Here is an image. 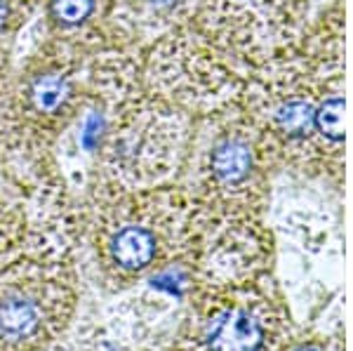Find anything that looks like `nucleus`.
Here are the masks:
<instances>
[{"label": "nucleus", "mask_w": 353, "mask_h": 351, "mask_svg": "<svg viewBox=\"0 0 353 351\" xmlns=\"http://www.w3.org/2000/svg\"><path fill=\"white\" fill-rule=\"evenodd\" d=\"M205 208L181 184L116 189L92 182L76 205V241L106 292L191 271L201 248Z\"/></svg>", "instance_id": "f257e3e1"}, {"label": "nucleus", "mask_w": 353, "mask_h": 351, "mask_svg": "<svg viewBox=\"0 0 353 351\" xmlns=\"http://www.w3.org/2000/svg\"><path fill=\"white\" fill-rule=\"evenodd\" d=\"M76 250V203L43 141L0 134V271Z\"/></svg>", "instance_id": "f03ea898"}, {"label": "nucleus", "mask_w": 353, "mask_h": 351, "mask_svg": "<svg viewBox=\"0 0 353 351\" xmlns=\"http://www.w3.org/2000/svg\"><path fill=\"white\" fill-rule=\"evenodd\" d=\"M276 166L269 141L238 101L193 123L176 184L210 212L264 217Z\"/></svg>", "instance_id": "7ed1b4c3"}, {"label": "nucleus", "mask_w": 353, "mask_h": 351, "mask_svg": "<svg viewBox=\"0 0 353 351\" xmlns=\"http://www.w3.org/2000/svg\"><path fill=\"white\" fill-rule=\"evenodd\" d=\"M299 325L273 274L236 285H196L163 351H283Z\"/></svg>", "instance_id": "20e7f679"}, {"label": "nucleus", "mask_w": 353, "mask_h": 351, "mask_svg": "<svg viewBox=\"0 0 353 351\" xmlns=\"http://www.w3.org/2000/svg\"><path fill=\"white\" fill-rule=\"evenodd\" d=\"M113 128L99 139L92 182L116 189H153L181 174L193 132V116L141 92L116 111Z\"/></svg>", "instance_id": "39448f33"}, {"label": "nucleus", "mask_w": 353, "mask_h": 351, "mask_svg": "<svg viewBox=\"0 0 353 351\" xmlns=\"http://www.w3.org/2000/svg\"><path fill=\"white\" fill-rule=\"evenodd\" d=\"M81 304L76 257L21 259L0 271V351H45Z\"/></svg>", "instance_id": "423d86ee"}, {"label": "nucleus", "mask_w": 353, "mask_h": 351, "mask_svg": "<svg viewBox=\"0 0 353 351\" xmlns=\"http://www.w3.org/2000/svg\"><path fill=\"white\" fill-rule=\"evenodd\" d=\"M304 0H205L191 26L248 81L309 31Z\"/></svg>", "instance_id": "0eeeda50"}, {"label": "nucleus", "mask_w": 353, "mask_h": 351, "mask_svg": "<svg viewBox=\"0 0 353 351\" xmlns=\"http://www.w3.org/2000/svg\"><path fill=\"white\" fill-rule=\"evenodd\" d=\"M245 78L191 24L153 43L146 90L191 116L241 101Z\"/></svg>", "instance_id": "6e6552de"}, {"label": "nucleus", "mask_w": 353, "mask_h": 351, "mask_svg": "<svg viewBox=\"0 0 353 351\" xmlns=\"http://www.w3.org/2000/svg\"><path fill=\"white\" fill-rule=\"evenodd\" d=\"M276 243L264 217L205 210L196 285H236L273 274Z\"/></svg>", "instance_id": "1a4fd4ad"}, {"label": "nucleus", "mask_w": 353, "mask_h": 351, "mask_svg": "<svg viewBox=\"0 0 353 351\" xmlns=\"http://www.w3.org/2000/svg\"><path fill=\"white\" fill-rule=\"evenodd\" d=\"M76 85L61 69H43L26 76L21 90V118L24 126L33 128V137L41 141V130L64 126L73 116Z\"/></svg>", "instance_id": "9d476101"}, {"label": "nucleus", "mask_w": 353, "mask_h": 351, "mask_svg": "<svg viewBox=\"0 0 353 351\" xmlns=\"http://www.w3.org/2000/svg\"><path fill=\"white\" fill-rule=\"evenodd\" d=\"M205 0H113L116 26L139 38H163L191 24Z\"/></svg>", "instance_id": "9b49d317"}, {"label": "nucleus", "mask_w": 353, "mask_h": 351, "mask_svg": "<svg viewBox=\"0 0 353 351\" xmlns=\"http://www.w3.org/2000/svg\"><path fill=\"white\" fill-rule=\"evenodd\" d=\"M101 0H50V19L61 28L88 24L99 12Z\"/></svg>", "instance_id": "f8f14e48"}, {"label": "nucleus", "mask_w": 353, "mask_h": 351, "mask_svg": "<svg viewBox=\"0 0 353 351\" xmlns=\"http://www.w3.org/2000/svg\"><path fill=\"white\" fill-rule=\"evenodd\" d=\"M283 351H346L344 330H323V328L299 330Z\"/></svg>", "instance_id": "ddd939ff"}]
</instances>
